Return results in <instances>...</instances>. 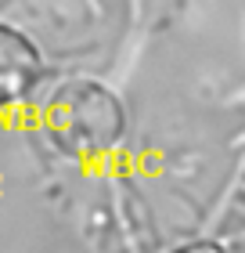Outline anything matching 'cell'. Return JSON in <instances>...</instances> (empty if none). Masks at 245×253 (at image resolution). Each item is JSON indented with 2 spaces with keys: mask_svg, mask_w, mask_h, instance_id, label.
<instances>
[{
  "mask_svg": "<svg viewBox=\"0 0 245 253\" xmlns=\"http://www.w3.org/2000/svg\"><path fill=\"white\" fill-rule=\"evenodd\" d=\"M43 123L65 152L94 156L108 152L123 137L126 112L108 87L94 84V80H72V84L58 87V94L47 101Z\"/></svg>",
  "mask_w": 245,
  "mask_h": 253,
  "instance_id": "obj_1",
  "label": "cell"
},
{
  "mask_svg": "<svg viewBox=\"0 0 245 253\" xmlns=\"http://www.w3.org/2000/svg\"><path fill=\"white\" fill-rule=\"evenodd\" d=\"M40 51L26 33L0 22V109L29 98L40 84Z\"/></svg>",
  "mask_w": 245,
  "mask_h": 253,
  "instance_id": "obj_2",
  "label": "cell"
},
{
  "mask_svg": "<svg viewBox=\"0 0 245 253\" xmlns=\"http://www.w3.org/2000/svg\"><path fill=\"white\" fill-rule=\"evenodd\" d=\"M173 253H231V250H224L220 243H188V246H180V250H173Z\"/></svg>",
  "mask_w": 245,
  "mask_h": 253,
  "instance_id": "obj_3",
  "label": "cell"
}]
</instances>
